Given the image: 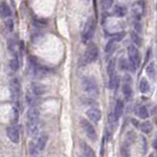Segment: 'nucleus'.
I'll use <instances>...</instances> for the list:
<instances>
[{
	"label": "nucleus",
	"instance_id": "1",
	"mask_svg": "<svg viewBox=\"0 0 157 157\" xmlns=\"http://www.w3.org/2000/svg\"><path fill=\"white\" fill-rule=\"evenodd\" d=\"M129 58V70L132 72H136V68L141 63V52L134 44H130L127 49Z\"/></svg>",
	"mask_w": 157,
	"mask_h": 157
},
{
	"label": "nucleus",
	"instance_id": "2",
	"mask_svg": "<svg viewBox=\"0 0 157 157\" xmlns=\"http://www.w3.org/2000/svg\"><path fill=\"white\" fill-rule=\"evenodd\" d=\"M83 88L86 94L91 98H97L99 95L98 86L93 77L86 76L83 78Z\"/></svg>",
	"mask_w": 157,
	"mask_h": 157
},
{
	"label": "nucleus",
	"instance_id": "3",
	"mask_svg": "<svg viewBox=\"0 0 157 157\" xmlns=\"http://www.w3.org/2000/svg\"><path fill=\"white\" fill-rule=\"evenodd\" d=\"M96 28V22L94 18L90 17L88 19V21L86 22L83 30V33H82V39H83V43L88 44L91 39H93L94 32H95Z\"/></svg>",
	"mask_w": 157,
	"mask_h": 157
},
{
	"label": "nucleus",
	"instance_id": "4",
	"mask_svg": "<svg viewBox=\"0 0 157 157\" xmlns=\"http://www.w3.org/2000/svg\"><path fill=\"white\" fill-rule=\"evenodd\" d=\"M10 93H11L12 100L16 106H21V96H22V87L21 83L17 78H13L10 81Z\"/></svg>",
	"mask_w": 157,
	"mask_h": 157
},
{
	"label": "nucleus",
	"instance_id": "5",
	"mask_svg": "<svg viewBox=\"0 0 157 157\" xmlns=\"http://www.w3.org/2000/svg\"><path fill=\"white\" fill-rule=\"evenodd\" d=\"M98 57V49L94 44H89L84 54V64H88L94 62Z\"/></svg>",
	"mask_w": 157,
	"mask_h": 157
},
{
	"label": "nucleus",
	"instance_id": "6",
	"mask_svg": "<svg viewBox=\"0 0 157 157\" xmlns=\"http://www.w3.org/2000/svg\"><path fill=\"white\" fill-rule=\"evenodd\" d=\"M81 126L84 131L86 135L90 139L91 141H95L97 139V134L95 131V129L93 128V126L91 124L88 119H81Z\"/></svg>",
	"mask_w": 157,
	"mask_h": 157
},
{
	"label": "nucleus",
	"instance_id": "7",
	"mask_svg": "<svg viewBox=\"0 0 157 157\" xmlns=\"http://www.w3.org/2000/svg\"><path fill=\"white\" fill-rule=\"evenodd\" d=\"M132 12H133V16L136 19V21L141 22V18H143L144 15V12H145V5H144V2L143 0L136 1V3L133 4Z\"/></svg>",
	"mask_w": 157,
	"mask_h": 157
},
{
	"label": "nucleus",
	"instance_id": "8",
	"mask_svg": "<svg viewBox=\"0 0 157 157\" xmlns=\"http://www.w3.org/2000/svg\"><path fill=\"white\" fill-rule=\"evenodd\" d=\"M132 78L129 75H126L124 78V83L122 86V93L124 95V98L127 101H130L133 98V89H132Z\"/></svg>",
	"mask_w": 157,
	"mask_h": 157
},
{
	"label": "nucleus",
	"instance_id": "9",
	"mask_svg": "<svg viewBox=\"0 0 157 157\" xmlns=\"http://www.w3.org/2000/svg\"><path fill=\"white\" fill-rule=\"evenodd\" d=\"M7 136L12 142L14 143H18L20 140V133H19V129L15 126H9L7 128Z\"/></svg>",
	"mask_w": 157,
	"mask_h": 157
},
{
	"label": "nucleus",
	"instance_id": "10",
	"mask_svg": "<svg viewBox=\"0 0 157 157\" xmlns=\"http://www.w3.org/2000/svg\"><path fill=\"white\" fill-rule=\"evenodd\" d=\"M86 116H88V118L90 119L91 122H93V123H98V122L101 119L102 114L99 109L90 108L86 111Z\"/></svg>",
	"mask_w": 157,
	"mask_h": 157
},
{
	"label": "nucleus",
	"instance_id": "11",
	"mask_svg": "<svg viewBox=\"0 0 157 157\" xmlns=\"http://www.w3.org/2000/svg\"><path fill=\"white\" fill-rule=\"evenodd\" d=\"M123 112H124V103L122 100L118 99L116 102L115 108H114V114H113L114 121L118 122L122 117V115H123Z\"/></svg>",
	"mask_w": 157,
	"mask_h": 157
},
{
	"label": "nucleus",
	"instance_id": "12",
	"mask_svg": "<svg viewBox=\"0 0 157 157\" xmlns=\"http://www.w3.org/2000/svg\"><path fill=\"white\" fill-rule=\"evenodd\" d=\"M27 131H28V133L31 138H36V135H38L39 133L37 122H29Z\"/></svg>",
	"mask_w": 157,
	"mask_h": 157
},
{
	"label": "nucleus",
	"instance_id": "13",
	"mask_svg": "<svg viewBox=\"0 0 157 157\" xmlns=\"http://www.w3.org/2000/svg\"><path fill=\"white\" fill-rule=\"evenodd\" d=\"M47 141H48V134H47L46 133H41L38 134V138H37V146H38L39 150H43L44 148H45L46 146V143Z\"/></svg>",
	"mask_w": 157,
	"mask_h": 157
},
{
	"label": "nucleus",
	"instance_id": "14",
	"mask_svg": "<svg viewBox=\"0 0 157 157\" xmlns=\"http://www.w3.org/2000/svg\"><path fill=\"white\" fill-rule=\"evenodd\" d=\"M31 90L36 96H41L45 93L46 88H45V86L42 85L40 83H32Z\"/></svg>",
	"mask_w": 157,
	"mask_h": 157
},
{
	"label": "nucleus",
	"instance_id": "15",
	"mask_svg": "<svg viewBox=\"0 0 157 157\" xmlns=\"http://www.w3.org/2000/svg\"><path fill=\"white\" fill-rule=\"evenodd\" d=\"M28 119L29 122H37L39 118V111L36 107H32L28 110Z\"/></svg>",
	"mask_w": 157,
	"mask_h": 157
},
{
	"label": "nucleus",
	"instance_id": "16",
	"mask_svg": "<svg viewBox=\"0 0 157 157\" xmlns=\"http://www.w3.org/2000/svg\"><path fill=\"white\" fill-rule=\"evenodd\" d=\"M12 15V10L10 6L5 2L0 3V16L6 18V17H10Z\"/></svg>",
	"mask_w": 157,
	"mask_h": 157
},
{
	"label": "nucleus",
	"instance_id": "17",
	"mask_svg": "<svg viewBox=\"0 0 157 157\" xmlns=\"http://www.w3.org/2000/svg\"><path fill=\"white\" fill-rule=\"evenodd\" d=\"M127 12H128V10H127L126 7H124V6L115 5V6L113 7V14H114V16L119 17V18L125 17L126 15H127Z\"/></svg>",
	"mask_w": 157,
	"mask_h": 157
},
{
	"label": "nucleus",
	"instance_id": "18",
	"mask_svg": "<svg viewBox=\"0 0 157 157\" xmlns=\"http://www.w3.org/2000/svg\"><path fill=\"white\" fill-rule=\"evenodd\" d=\"M139 90L143 94L148 93L149 90H150V84H149L146 78H141V82H139Z\"/></svg>",
	"mask_w": 157,
	"mask_h": 157
},
{
	"label": "nucleus",
	"instance_id": "19",
	"mask_svg": "<svg viewBox=\"0 0 157 157\" xmlns=\"http://www.w3.org/2000/svg\"><path fill=\"white\" fill-rule=\"evenodd\" d=\"M145 71H146V74L147 76L149 77L150 79H154L155 77V71H156V68H155V63L153 61H150L149 63L147 64L145 68Z\"/></svg>",
	"mask_w": 157,
	"mask_h": 157
},
{
	"label": "nucleus",
	"instance_id": "20",
	"mask_svg": "<svg viewBox=\"0 0 157 157\" xmlns=\"http://www.w3.org/2000/svg\"><path fill=\"white\" fill-rule=\"evenodd\" d=\"M131 39H132V41H133V43L136 44V47L139 48V47L143 46V39H141V37L138 35V33H136V32H134V31H132Z\"/></svg>",
	"mask_w": 157,
	"mask_h": 157
},
{
	"label": "nucleus",
	"instance_id": "21",
	"mask_svg": "<svg viewBox=\"0 0 157 157\" xmlns=\"http://www.w3.org/2000/svg\"><path fill=\"white\" fill-rule=\"evenodd\" d=\"M82 148H83V151L86 157H95V153H94L93 149L89 145H88L86 142H82Z\"/></svg>",
	"mask_w": 157,
	"mask_h": 157
},
{
	"label": "nucleus",
	"instance_id": "22",
	"mask_svg": "<svg viewBox=\"0 0 157 157\" xmlns=\"http://www.w3.org/2000/svg\"><path fill=\"white\" fill-rule=\"evenodd\" d=\"M152 124L150 123L149 121H145L143 122V124H141V126H139V129H141V131H143V133H149L151 131H152Z\"/></svg>",
	"mask_w": 157,
	"mask_h": 157
},
{
	"label": "nucleus",
	"instance_id": "23",
	"mask_svg": "<svg viewBox=\"0 0 157 157\" xmlns=\"http://www.w3.org/2000/svg\"><path fill=\"white\" fill-rule=\"evenodd\" d=\"M115 49H116V43L114 41H112V40H110V41L106 44V47H105L106 54L107 56H111V54L115 51Z\"/></svg>",
	"mask_w": 157,
	"mask_h": 157
},
{
	"label": "nucleus",
	"instance_id": "24",
	"mask_svg": "<svg viewBox=\"0 0 157 157\" xmlns=\"http://www.w3.org/2000/svg\"><path fill=\"white\" fill-rule=\"evenodd\" d=\"M29 154H31L32 156H36L40 150H39L38 146H37V144L36 142L31 141V142L29 143Z\"/></svg>",
	"mask_w": 157,
	"mask_h": 157
},
{
	"label": "nucleus",
	"instance_id": "25",
	"mask_svg": "<svg viewBox=\"0 0 157 157\" xmlns=\"http://www.w3.org/2000/svg\"><path fill=\"white\" fill-rule=\"evenodd\" d=\"M136 115L139 117L141 119H147L149 114H148V110L145 106H141L136 112Z\"/></svg>",
	"mask_w": 157,
	"mask_h": 157
},
{
	"label": "nucleus",
	"instance_id": "26",
	"mask_svg": "<svg viewBox=\"0 0 157 157\" xmlns=\"http://www.w3.org/2000/svg\"><path fill=\"white\" fill-rule=\"evenodd\" d=\"M134 140H136V133H134V131H128L127 134H126V139H125V142H124V143L128 144V145L130 146L132 143L134 142Z\"/></svg>",
	"mask_w": 157,
	"mask_h": 157
},
{
	"label": "nucleus",
	"instance_id": "27",
	"mask_svg": "<svg viewBox=\"0 0 157 157\" xmlns=\"http://www.w3.org/2000/svg\"><path fill=\"white\" fill-rule=\"evenodd\" d=\"M118 65L120 70H129V60H127L125 57H120L119 58Z\"/></svg>",
	"mask_w": 157,
	"mask_h": 157
},
{
	"label": "nucleus",
	"instance_id": "28",
	"mask_svg": "<svg viewBox=\"0 0 157 157\" xmlns=\"http://www.w3.org/2000/svg\"><path fill=\"white\" fill-rule=\"evenodd\" d=\"M32 24H34V27H36V28L38 29H43L45 28V27H47V22L43 19H37V18L34 19Z\"/></svg>",
	"mask_w": 157,
	"mask_h": 157
},
{
	"label": "nucleus",
	"instance_id": "29",
	"mask_svg": "<svg viewBox=\"0 0 157 157\" xmlns=\"http://www.w3.org/2000/svg\"><path fill=\"white\" fill-rule=\"evenodd\" d=\"M36 97L37 96L34 95V94L32 92V90L29 91V93L27 94V96H26V99H27V102H28V104L34 107V105L36 104Z\"/></svg>",
	"mask_w": 157,
	"mask_h": 157
},
{
	"label": "nucleus",
	"instance_id": "30",
	"mask_svg": "<svg viewBox=\"0 0 157 157\" xmlns=\"http://www.w3.org/2000/svg\"><path fill=\"white\" fill-rule=\"evenodd\" d=\"M19 66H20V64H19L18 57H14V58H12L11 60L9 61V67L12 71H14V72L17 71L19 69Z\"/></svg>",
	"mask_w": 157,
	"mask_h": 157
},
{
	"label": "nucleus",
	"instance_id": "31",
	"mask_svg": "<svg viewBox=\"0 0 157 157\" xmlns=\"http://www.w3.org/2000/svg\"><path fill=\"white\" fill-rule=\"evenodd\" d=\"M18 118H19V110L14 107L12 108V112H11V116H10V119H11V123L12 124H15L17 121H18Z\"/></svg>",
	"mask_w": 157,
	"mask_h": 157
},
{
	"label": "nucleus",
	"instance_id": "32",
	"mask_svg": "<svg viewBox=\"0 0 157 157\" xmlns=\"http://www.w3.org/2000/svg\"><path fill=\"white\" fill-rule=\"evenodd\" d=\"M125 36H126V32H119V33H116L112 36V41H114L115 43L116 42H120L125 38Z\"/></svg>",
	"mask_w": 157,
	"mask_h": 157
},
{
	"label": "nucleus",
	"instance_id": "33",
	"mask_svg": "<svg viewBox=\"0 0 157 157\" xmlns=\"http://www.w3.org/2000/svg\"><path fill=\"white\" fill-rule=\"evenodd\" d=\"M130 146L128 144L124 143L121 147V157H130Z\"/></svg>",
	"mask_w": 157,
	"mask_h": 157
},
{
	"label": "nucleus",
	"instance_id": "34",
	"mask_svg": "<svg viewBox=\"0 0 157 157\" xmlns=\"http://www.w3.org/2000/svg\"><path fill=\"white\" fill-rule=\"evenodd\" d=\"M101 2V6L103 9L108 10L113 6V0H100Z\"/></svg>",
	"mask_w": 157,
	"mask_h": 157
},
{
	"label": "nucleus",
	"instance_id": "35",
	"mask_svg": "<svg viewBox=\"0 0 157 157\" xmlns=\"http://www.w3.org/2000/svg\"><path fill=\"white\" fill-rule=\"evenodd\" d=\"M5 24H6V28L8 29L9 32H12L14 30V22L12 19H8Z\"/></svg>",
	"mask_w": 157,
	"mask_h": 157
},
{
	"label": "nucleus",
	"instance_id": "36",
	"mask_svg": "<svg viewBox=\"0 0 157 157\" xmlns=\"http://www.w3.org/2000/svg\"><path fill=\"white\" fill-rule=\"evenodd\" d=\"M141 141H143V152L145 153L146 149H147V142H146V139L143 138V136H141Z\"/></svg>",
	"mask_w": 157,
	"mask_h": 157
},
{
	"label": "nucleus",
	"instance_id": "37",
	"mask_svg": "<svg viewBox=\"0 0 157 157\" xmlns=\"http://www.w3.org/2000/svg\"><path fill=\"white\" fill-rule=\"evenodd\" d=\"M152 147L155 149V150H157V138H154V140L152 142Z\"/></svg>",
	"mask_w": 157,
	"mask_h": 157
},
{
	"label": "nucleus",
	"instance_id": "38",
	"mask_svg": "<svg viewBox=\"0 0 157 157\" xmlns=\"http://www.w3.org/2000/svg\"><path fill=\"white\" fill-rule=\"evenodd\" d=\"M132 123H133V124H134V126H136V128H139V126H141V124H139V123H138V122H136L134 119H132Z\"/></svg>",
	"mask_w": 157,
	"mask_h": 157
},
{
	"label": "nucleus",
	"instance_id": "39",
	"mask_svg": "<svg viewBox=\"0 0 157 157\" xmlns=\"http://www.w3.org/2000/svg\"><path fill=\"white\" fill-rule=\"evenodd\" d=\"M149 157H153V155H152V154H151V155H150V156H149Z\"/></svg>",
	"mask_w": 157,
	"mask_h": 157
},
{
	"label": "nucleus",
	"instance_id": "40",
	"mask_svg": "<svg viewBox=\"0 0 157 157\" xmlns=\"http://www.w3.org/2000/svg\"><path fill=\"white\" fill-rule=\"evenodd\" d=\"M156 9H157V2H156Z\"/></svg>",
	"mask_w": 157,
	"mask_h": 157
},
{
	"label": "nucleus",
	"instance_id": "41",
	"mask_svg": "<svg viewBox=\"0 0 157 157\" xmlns=\"http://www.w3.org/2000/svg\"><path fill=\"white\" fill-rule=\"evenodd\" d=\"M81 157H86V156H81Z\"/></svg>",
	"mask_w": 157,
	"mask_h": 157
}]
</instances>
